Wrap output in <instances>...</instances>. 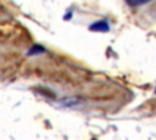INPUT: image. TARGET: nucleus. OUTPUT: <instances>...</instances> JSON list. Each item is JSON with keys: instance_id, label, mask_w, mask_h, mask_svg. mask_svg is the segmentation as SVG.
Here are the masks:
<instances>
[{"instance_id": "nucleus-1", "label": "nucleus", "mask_w": 156, "mask_h": 140, "mask_svg": "<svg viewBox=\"0 0 156 140\" xmlns=\"http://www.w3.org/2000/svg\"><path fill=\"white\" fill-rule=\"evenodd\" d=\"M89 30L96 32V33H106L110 30V23L107 19H99L93 22L89 26Z\"/></svg>"}, {"instance_id": "nucleus-2", "label": "nucleus", "mask_w": 156, "mask_h": 140, "mask_svg": "<svg viewBox=\"0 0 156 140\" xmlns=\"http://www.w3.org/2000/svg\"><path fill=\"white\" fill-rule=\"evenodd\" d=\"M46 50L44 46L39 45V44H35L33 45L29 50H28V56H37V55H40V54H44Z\"/></svg>"}, {"instance_id": "nucleus-3", "label": "nucleus", "mask_w": 156, "mask_h": 140, "mask_svg": "<svg viewBox=\"0 0 156 140\" xmlns=\"http://www.w3.org/2000/svg\"><path fill=\"white\" fill-rule=\"evenodd\" d=\"M154 0H126V4H128L132 7H136V6H141V5H146L149 2H151Z\"/></svg>"}, {"instance_id": "nucleus-4", "label": "nucleus", "mask_w": 156, "mask_h": 140, "mask_svg": "<svg viewBox=\"0 0 156 140\" xmlns=\"http://www.w3.org/2000/svg\"><path fill=\"white\" fill-rule=\"evenodd\" d=\"M155 94H156V89H155Z\"/></svg>"}]
</instances>
